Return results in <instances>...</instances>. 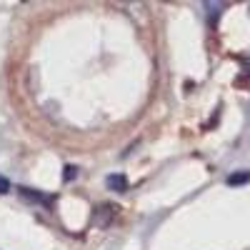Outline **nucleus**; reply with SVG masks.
Here are the masks:
<instances>
[{
    "label": "nucleus",
    "mask_w": 250,
    "mask_h": 250,
    "mask_svg": "<svg viewBox=\"0 0 250 250\" xmlns=\"http://www.w3.org/2000/svg\"><path fill=\"white\" fill-rule=\"evenodd\" d=\"M105 185H108V190H113V193H125L128 190V178H125L123 173H110L105 178Z\"/></svg>",
    "instance_id": "obj_1"
},
{
    "label": "nucleus",
    "mask_w": 250,
    "mask_h": 250,
    "mask_svg": "<svg viewBox=\"0 0 250 250\" xmlns=\"http://www.w3.org/2000/svg\"><path fill=\"white\" fill-rule=\"evenodd\" d=\"M18 193L23 195L25 200H33V203H45V205L53 203V195H43V193L33 190V188H18Z\"/></svg>",
    "instance_id": "obj_2"
},
{
    "label": "nucleus",
    "mask_w": 250,
    "mask_h": 250,
    "mask_svg": "<svg viewBox=\"0 0 250 250\" xmlns=\"http://www.w3.org/2000/svg\"><path fill=\"white\" fill-rule=\"evenodd\" d=\"M115 210H118V208H113V205H100L98 210H95V215H93L95 225H108L110 218L115 215Z\"/></svg>",
    "instance_id": "obj_3"
},
{
    "label": "nucleus",
    "mask_w": 250,
    "mask_h": 250,
    "mask_svg": "<svg viewBox=\"0 0 250 250\" xmlns=\"http://www.w3.org/2000/svg\"><path fill=\"white\" fill-rule=\"evenodd\" d=\"M250 180V173L248 170H240V173H230L228 175V185H245Z\"/></svg>",
    "instance_id": "obj_4"
},
{
    "label": "nucleus",
    "mask_w": 250,
    "mask_h": 250,
    "mask_svg": "<svg viewBox=\"0 0 250 250\" xmlns=\"http://www.w3.org/2000/svg\"><path fill=\"white\" fill-rule=\"evenodd\" d=\"M75 175H78V168H75V165H65V173H62V180L70 183Z\"/></svg>",
    "instance_id": "obj_5"
},
{
    "label": "nucleus",
    "mask_w": 250,
    "mask_h": 250,
    "mask_svg": "<svg viewBox=\"0 0 250 250\" xmlns=\"http://www.w3.org/2000/svg\"><path fill=\"white\" fill-rule=\"evenodd\" d=\"M10 190V180L8 178H3V175H0V195H5Z\"/></svg>",
    "instance_id": "obj_6"
},
{
    "label": "nucleus",
    "mask_w": 250,
    "mask_h": 250,
    "mask_svg": "<svg viewBox=\"0 0 250 250\" xmlns=\"http://www.w3.org/2000/svg\"><path fill=\"white\" fill-rule=\"evenodd\" d=\"M245 70H248V73H250V58H248V60H245Z\"/></svg>",
    "instance_id": "obj_7"
}]
</instances>
